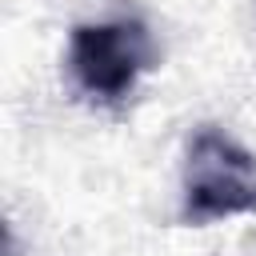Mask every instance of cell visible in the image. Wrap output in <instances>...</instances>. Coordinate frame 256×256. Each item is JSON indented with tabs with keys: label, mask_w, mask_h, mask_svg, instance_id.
Listing matches in <instances>:
<instances>
[{
	"label": "cell",
	"mask_w": 256,
	"mask_h": 256,
	"mask_svg": "<svg viewBox=\"0 0 256 256\" xmlns=\"http://www.w3.org/2000/svg\"><path fill=\"white\" fill-rule=\"evenodd\" d=\"M160 68V40L144 16L84 20L68 32L64 76L92 108H124L140 80Z\"/></svg>",
	"instance_id": "6da1fadb"
},
{
	"label": "cell",
	"mask_w": 256,
	"mask_h": 256,
	"mask_svg": "<svg viewBox=\"0 0 256 256\" xmlns=\"http://www.w3.org/2000/svg\"><path fill=\"white\" fill-rule=\"evenodd\" d=\"M236 216H256V152L220 124H196L180 152L176 220L184 228H208Z\"/></svg>",
	"instance_id": "7a4b0ae2"
}]
</instances>
